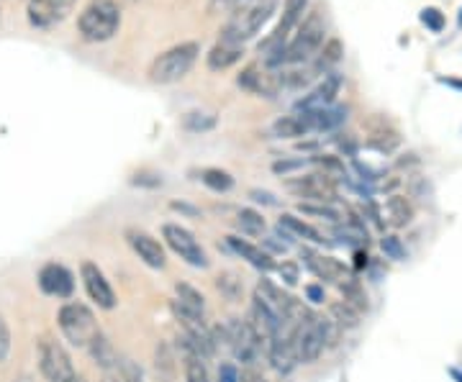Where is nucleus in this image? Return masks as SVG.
I'll use <instances>...</instances> for the list:
<instances>
[{"label":"nucleus","mask_w":462,"mask_h":382,"mask_svg":"<svg viewBox=\"0 0 462 382\" xmlns=\"http://www.w3.org/2000/svg\"><path fill=\"white\" fill-rule=\"evenodd\" d=\"M311 162L321 167V169H324V175H329L331 180H334V177H346L345 165H342V162H339L337 157H329V154H321V157H314Z\"/></svg>","instance_id":"nucleus-39"},{"label":"nucleus","mask_w":462,"mask_h":382,"mask_svg":"<svg viewBox=\"0 0 462 382\" xmlns=\"http://www.w3.org/2000/svg\"><path fill=\"white\" fill-rule=\"evenodd\" d=\"M306 167V159H278V162H273V172L275 175H282V177H288V175H293V172H300Z\"/></svg>","instance_id":"nucleus-43"},{"label":"nucleus","mask_w":462,"mask_h":382,"mask_svg":"<svg viewBox=\"0 0 462 382\" xmlns=\"http://www.w3.org/2000/svg\"><path fill=\"white\" fill-rule=\"evenodd\" d=\"M278 223H281L282 229H288V232L293 233L296 239H303V241H311V244H324L327 241L324 233L314 229L311 223H306L303 218L293 216V214H282Z\"/></svg>","instance_id":"nucleus-23"},{"label":"nucleus","mask_w":462,"mask_h":382,"mask_svg":"<svg viewBox=\"0 0 462 382\" xmlns=\"http://www.w3.org/2000/svg\"><path fill=\"white\" fill-rule=\"evenodd\" d=\"M306 8H309V0H285L282 5V18L278 23V29L264 39V44L260 51H264V65L267 67H281V57L285 44L291 41V33L298 32V26L303 23L306 16Z\"/></svg>","instance_id":"nucleus-6"},{"label":"nucleus","mask_w":462,"mask_h":382,"mask_svg":"<svg viewBox=\"0 0 462 382\" xmlns=\"http://www.w3.org/2000/svg\"><path fill=\"white\" fill-rule=\"evenodd\" d=\"M157 372H165L167 377L175 375V357H172V351L165 344L157 347Z\"/></svg>","instance_id":"nucleus-41"},{"label":"nucleus","mask_w":462,"mask_h":382,"mask_svg":"<svg viewBox=\"0 0 462 382\" xmlns=\"http://www.w3.org/2000/svg\"><path fill=\"white\" fill-rule=\"evenodd\" d=\"M285 187L293 196L306 198L309 203H334V200H339L337 185L324 172H311V175H303V177H293V180L285 183Z\"/></svg>","instance_id":"nucleus-9"},{"label":"nucleus","mask_w":462,"mask_h":382,"mask_svg":"<svg viewBox=\"0 0 462 382\" xmlns=\"http://www.w3.org/2000/svg\"><path fill=\"white\" fill-rule=\"evenodd\" d=\"M200 47L196 41H185L172 50L162 51L152 65H149V80L154 85H172L188 77V72L199 62Z\"/></svg>","instance_id":"nucleus-3"},{"label":"nucleus","mask_w":462,"mask_h":382,"mask_svg":"<svg viewBox=\"0 0 462 382\" xmlns=\"http://www.w3.org/2000/svg\"><path fill=\"white\" fill-rule=\"evenodd\" d=\"M242 382H267L263 377V372H257L254 367H245V372H242Z\"/></svg>","instance_id":"nucleus-50"},{"label":"nucleus","mask_w":462,"mask_h":382,"mask_svg":"<svg viewBox=\"0 0 462 382\" xmlns=\"http://www.w3.org/2000/svg\"><path fill=\"white\" fill-rule=\"evenodd\" d=\"M75 3L78 0H29V23L36 29H51L72 14Z\"/></svg>","instance_id":"nucleus-11"},{"label":"nucleus","mask_w":462,"mask_h":382,"mask_svg":"<svg viewBox=\"0 0 462 382\" xmlns=\"http://www.w3.org/2000/svg\"><path fill=\"white\" fill-rule=\"evenodd\" d=\"M278 275H281V280L285 285H298L300 267H298V262H282V265H278Z\"/></svg>","instance_id":"nucleus-44"},{"label":"nucleus","mask_w":462,"mask_h":382,"mask_svg":"<svg viewBox=\"0 0 462 382\" xmlns=\"http://www.w3.org/2000/svg\"><path fill=\"white\" fill-rule=\"evenodd\" d=\"M398 144H401V136L388 123H380L378 129H373L367 136V147L380 154H391L393 150H398Z\"/></svg>","instance_id":"nucleus-26"},{"label":"nucleus","mask_w":462,"mask_h":382,"mask_svg":"<svg viewBox=\"0 0 462 382\" xmlns=\"http://www.w3.org/2000/svg\"><path fill=\"white\" fill-rule=\"evenodd\" d=\"M298 211H300L303 216L324 218V221H331V223H339V221H342V211H337L331 203H300Z\"/></svg>","instance_id":"nucleus-34"},{"label":"nucleus","mask_w":462,"mask_h":382,"mask_svg":"<svg viewBox=\"0 0 462 382\" xmlns=\"http://www.w3.org/2000/svg\"><path fill=\"white\" fill-rule=\"evenodd\" d=\"M216 290L224 296L231 303H236V300H242V293H245V283H242V277L234 272V269H224V272H218L216 275Z\"/></svg>","instance_id":"nucleus-28"},{"label":"nucleus","mask_w":462,"mask_h":382,"mask_svg":"<svg viewBox=\"0 0 462 382\" xmlns=\"http://www.w3.org/2000/svg\"><path fill=\"white\" fill-rule=\"evenodd\" d=\"M329 318L331 321H337L345 332H349V329H357V326H360L363 311H357V308L349 305L346 300H334V303H329Z\"/></svg>","instance_id":"nucleus-27"},{"label":"nucleus","mask_w":462,"mask_h":382,"mask_svg":"<svg viewBox=\"0 0 462 382\" xmlns=\"http://www.w3.org/2000/svg\"><path fill=\"white\" fill-rule=\"evenodd\" d=\"M342 54H345V50H342V41H339V39H329V41L324 44V50L319 51V57H316L314 65H311L314 67L316 75H329V69L342 59Z\"/></svg>","instance_id":"nucleus-29"},{"label":"nucleus","mask_w":462,"mask_h":382,"mask_svg":"<svg viewBox=\"0 0 462 382\" xmlns=\"http://www.w3.org/2000/svg\"><path fill=\"white\" fill-rule=\"evenodd\" d=\"M126 241H129V247L134 250V254H136L144 265L152 267V269H165V247H162L152 233L142 232V229H129V232H126Z\"/></svg>","instance_id":"nucleus-13"},{"label":"nucleus","mask_w":462,"mask_h":382,"mask_svg":"<svg viewBox=\"0 0 462 382\" xmlns=\"http://www.w3.org/2000/svg\"><path fill=\"white\" fill-rule=\"evenodd\" d=\"M306 298L311 300V303H324V300H327V293H324L321 285H309V287H306Z\"/></svg>","instance_id":"nucleus-48"},{"label":"nucleus","mask_w":462,"mask_h":382,"mask_svg":"<svg viewBox=\"0 0 462 382\" xmlns=\"http://www.w3.org/2000/svg\"><path fill=\"white\" fill-rule=\"evenodd\" d=\"M306 116L311 121L314 132H334L346 121V108L331 105V108H324V111H316V114H306Z\"/></svg>","instance_id":"nucleus-24"},{"label":"nucleus","mask_w":462,"mask_h":382,"mask_svg":"<svg viewBox=\"0 0 462 382\" xmlns=\"http://www.w3.org/2000/svg\"><path fill=\"white\" fill-rule=\"evenodd\" d=\"M162 239H165L167 247L190 267L206 269V267L211 265V259H208L206 250L200 247L199 239L193 236V232H188L185 226H180V223H165L162 226Z\"/></svg>","instance_id":"nucleus-8"},{"label":"nucleus","mask_w":462,"mask_h":382,"mask_svg":"<svg viewBox=\"0 0 462 382\" xmlns=\"http://www.w3.org/2000/svg\"><path fill=\"white\" fill-rule=\"evenodd\" d=\"M226 244H229V250L234 251V254H239L242 259H247L254 269H263V272L278 269V265H275V259H273L270 251H264L263 247L249 244L247 239H242V236H226Z\"/></svg>","instance_id":"nucleus-17"},{"label":"nucleus","mask_w":462,"mask_h":382,"mask_svg":"<svg viewBox=\"0 0 462 382\" xmlns=\"http://www.w3.org/2000/svg\"><path fill=\"white\" fill-rule=\"evenodd\" d=\"M199 180L216 193H226L234 187V177L226 169H218V167H203L199 172Z\"/></svg>","instance_id":"nucleus-30"},{"label":"nucleus","mask_w":462,"mask_h":382,"mask_svg":"<svg viewBox=\"0 0 462 382\" xmlns=\"http://www.w3.org/2000/svg\"><path fill=\"white\" fill-rule=\"evenodd\" d=\"M380 250H383V254H385L388 259H396V262L406 259V250H403V244H401L398 236H383V239H380Z\"/></svg>","instance_id":"nucleus-40"},{"label":"nucleus","mask_w":462,"mask_h":382,"mask_svg":"<svg viewBox=\"0 0 462 382\" xmlns=\"http://www.w3.org/2000/svg\"><path fill=\"white\" fill-rule=\"evenodd\" d=\"M242 54H245V47H239V44L216 41V47L206 57V65H208V69H214V72H224V69L236 65L242 59Z\"/></svg>","instance_id":"nucleus-19"},{"label":"nucleus","mask_w":462,"mask_h":382,"mask_svg":"<svg viewBox=\"0 0 462 382\" xmlns=\"http://www.w3.org/2000/svg\"><path fill=\"white\" fill-rule=\"evenodd\" d=\"M316 323H319V329H321V336H324V344H327V350H334L337 344H339V339H342V326L337 323V321H331L329 316H316Z\"/></svg>","instance_id":"nucleus-37"},{"label":"nucleus","mask_w":462,"mask_h":382,"mask_svg":"<svg viewBox=\"0 0 462 382\" xmlns=\"http://www.w3.org/2000/svg\"><path fill=\"white\" fill-rule=\"evenodd\" d=\"M118 26H121V11L114 0H90L78 18V32L90 44L114 39Z\"/></svg>","instance_id":"nucleus-2"},{"label":"nucleus","mask_w":462,"mask_h":382,"mask_svg":"<svg viewBox=\"0 0 462 382\" xmlns=\"http://www.w3.org/2000/svg\"><path fill=\"white\" fill-rule=\"evenodd\" d=\"M355 259H357V262H355L357 269H360V267H367V254H365V251H357V254H355Z\"/></svg>","instance_id":"nucleus-51"},{"label":"nucleus","mask_w":462,"mask_h":382,"mask_svg":"<svg viewBox=\"0 0 462 382\" xmlns=\"http://www.w3.org/2000/svg\"><path fill=\"white\" fill-rule=\"evenodd\" d=\"M236 226H239V232L247 233V236H263L264 229H267V221L263 218V214H257L252 208H242L239 216H236Z\"/></svg>","instance_id":"nucleus-31"},{"label":"nucleus","mask_w":462,"mask_h":382,"mask_svg":"<svg viewBox=\"0 0 462 382\" xmlns=\"http://www.w3.org/2000/svg\"><path fill=\"white\" fill-rule=\"evenodd\" d=\"M116 375L121 382H147L144 380V369L139 367V362L126 359V357H121V362L116 367Z\"/></svg>","instance_id":"nucleus-38"},{"label":"nucleus","mask_w":462,"mask_h":382,"mask_svg":"<svg viewBox=\"0 0 462 382\" xmlns=\"http://www.w3.org/2000/svg\"><path fill=\"white\" fill-rule=\"evenodd\" d=\"M267 362H270V367L278 372V375H291L293 369H296L300 362H298L296 357V350H293V344L285 339V336H281V339H273L270 344H267Z\"/></svg>","instance_id":"nucleus-18"},{"label":"nucleus","mask_w":462,"mask_h":382,"mask_svg":"<svg viewBox=\"0 0 462 382\" xmlns=\"http://www.w3.org/2000/svg\"><path fill=\"white\" fill-rule=\"evenodd\" d=\"M182 129L193 133H203L216 129V116L214 114H200V111H190L182 116Z\"/></svg>","instance_id":"nucleus-35"},{"label":"nucleus","mask_w":462,"mask_h":382,"mask_svg":"<svg viewBox=\"0 0 462 382\" xmlns=\"http://www.w3.org/2000/svg\"><path fill=\"white\" fill-rule=\"evenodd\" d=\"M275 5H278V0H267V3H257V5H249V8L231 11L229 21L221 29L218 41H229V44L245 47L249 39L260 32L264 23L270 21V16L275 14Z\"/></svg>","instance_id":"nucleus-5"},{"label":"nucleus","mask_w":462,"mask_h":382,"mask_svg":"<svg viewBox=\"0 0 462 382\" xmlns=\"http://www.w3.org/2000/svg\"><path fill=\"white\" fill-rule=\"evenodd\" d=\"M11 347H14V341H11V329H8L5 318L0 316V362H5V359L11 357Z\"/></svg>","instance_id":"nucleus-45"},{"label":"nucleus","mask_w":462,"mask_h":382,"mask_svg":"<svg viewBox=\"0 0 462 382\" xmlns=\"http://www.w3.org/2000/svg\"><path fill=\"white\" fill-rule=\"evenodd\" d=\"M311 132H314L311 121L300 111H293L291 116H282L273 123V136H278V139H298V136H306Z\"/></svg>","instance_id":"nucleus-21"},{"label":"nucleus","mask_w":462,"mask_h":382,"mask_svg":"<svg viewBox=\"0 0 462 382\" xmlns=\"http://www.w3.org/2000/svg\"><path fill=\"white\" fill-rule=\"evenodd\" d=\"M421 23H424L430 32L439 33L445 29V16H442L437 8H424V11H421Z\"/></svg>","instance_id":"nucleus-42"},{"label":"nucleus","mask_w":462,"mask_h":382,"mask_svg":"<svg viewBox=\"0 0 462 382\" xmlns=\"http://www.w3.org/2000/svg\"><path fill=\"white\" fill-rule=\"evenodd\" d=\"M57 326L67 341L78 350H88L100 336L96 314L85 303H65L57 314Z\"/></svg>","instance_id":"nucleus-4"},{"label":"nucleus","mask_w":462,"mask_h":382,"mask_svg":"<svg viewBox=\"0 0 462 382\" xmlns=\"http://www.w3.org/2000/svg\"><path fill=\"white\" fill-rule=\"evenodd\" d=\"M36 359H39V369H42V375H44L47 382L80 380L78 377V369L72 365V359H69L65 347L60 341L50 339V336L39 339V344H36Z\"/></svg>","instance_id":"nucleus-7"},{"label":"nucleus","mask_w":462,"mask_h":382,"mask_svg":"<svg viewBox=\"0 0 462 382\" xmlns=\"http://www.w3.org/2000/svg\"><path fill=\"white\" fill-rule=\"evenodd\" d=\"M254 300H260L263 305H267V308H273L275 314H285V308H288V303H291V296L282 290L281 285H275L273 280H267V277H263L260 283H257V287H254Z\"/></svg>","instance_id":"nucleus-20"},{"label":"nucleus","mask_w":462,"mask_h":382,"mask_svg":"<svg viewBox=\"0 0 462 382\" xmlns=\"http://www.w3.org/2000/svg\"><path fill=\"white\" fill-rule=\"evenodd\" d=\"M300 257H306V267L324 283L339 285L346 277L345 265L339 259H334V257H324V254H316L311 250H300Z\"/></svg>","instance_id":"nucleus-16"},{"label":"nucleus","mask_w":462,"mask_h":382,"mask_svg":"<svg viewBox=\"0 0 462 382\" xmlns=\"http://www.w3.org/2000/svg\"><path fill=\"white\" fill-rule=\"evenodd\" d=\"M249 198L254 200V203H263V205H278V198L273 193H267V190H252Z\"/></svg>","instance_id":"nucleus-47"},{"label":"nucleus","mask_w":462,"mask_h":382,"mask_svg":"<svg viewBox=\"0 0 462 382\" xmlns=\"http://www.w3.org/2000/svg\"><path fill=\"white\" fill-rule=\"evenodd\" d=\"M185 382H211L203 357H193V354L185 357Z\"/></svg>","instance_id":"nucleus-36"},{"label":"nucleus","mask_w":462,"mask_h":382,"mask_svg":"<svg viewBox=\"0 0 462 382\" xmlns=\"http://www.w3.org/2000/svg\"><path fill=\"white\" fill-rule=\"evenodd\" d=\"M339 290H342V300H346L349 305H355L357 311H365L367 308V296H365L363 285L357 283L355 277H345L339 283Z\"/></svg>","instance_id":"nucleus-33"},{"label":"nucleus","mask_w":462,"mask_h":382,"mask_svg":"<svg viewBox=\"0 0 462 382\" xmlns=\"http://www.w3.org/2000/svg\"><path fill=\"white\" fill-rule=\"evenodd\" d=\"M339 87H342V77L339 75H334V72L324 75V80L316 85L309 96H303V98L298 100L296 111H300V114H316V111L331 108L337 96H339Z\"/></svg>","instance_id":"nucleus-12"},{"label":"nucleus","mask_w":462,"mask_h":382,"mask_svg":"<svg viewBox=\"0 0 462 382\" xmlns=\"http://www.w3.org/2000/svg\"><path fill=\"white\" fill-rule=\"evenodd\" d=\"M218 382H242V375H239L234 362H224L218 367Z\"/></svg>","instance_id":"nucleus-46"},{"label":"nucleus","mask_w":462,"mask_h":382,"mask_svg":"<svg viewBox=\"0 0 462 382\" xmlns=\"http://www.w3.org/2000/svg\"><path fill=\"white\" fill-rule=\"evenodd\" d=\"M324 21L319 14H309L303 18V23L298 26V32L291 36V41L285 44L281 57V67L309 65L311 59L319 57V51L324 50Z\"/></svg>","instance_id":"nucleus-1"},{"label":"nucleus","mask_w":462,"mask_h":382,"mask_svg":"<svg viewBox=\"0 0 462 382\" xmlns=\"http://www.w3.org/2000/svg\"><path fill=\"white\" fill-rule=\"evenodd\" d=\"M221 3H231V0H221Z\"/></svg>","instance_id":"nucleus-54"},{"label":"nucleus","mask_w":462,"mask_h":382,"mask_svg":"<svg viewBox=\"0 0 462 382\" xmlns=\"http://www.w3.org/2000/svg\"><path fill=\"white\" fill-rule=\"evenodd\" d=\"M100 382H121V380H118V375H111V372H108V375H106Z\"/></svg>","instance_id":"nucleus-52"},{"label":"nucleus","mask_w":462,"mask_h":382,"mask_svg":"<svg viewBox=\"0 0 462 382\" xmlns=\"http://www.w3.org/2000/svg\"><path fill=\"white\" fill-rule=\"evenodd\" d=\"M449 375H452V377H457V382H462V375L457 372V369H449Z\"/></svg>","instance_id":"nucleus-53"},{"label":"nucleus","mask_w":462,"mask_h":382,"mask_svg":"<svg viewBox=\"0 0 462 382\" xmlns=\"http://www.w3.org/2000/svg\"><path fill=\"white\" fill-rule=\"evenodd\" d=\"M385 216L393 229H403L413 221V205L403 196H391L385 200Z\"/></svg>","instance_id":"nucleus-25"},{"label":"nucleus","mask_w":462,"mask_h":382,"mask_svg":"<svg viewBox=\"0 0 462 382\" xmlns=\"http://www.w3.org/2000/svg\"><path fill=\"white\" fill-rule=\"evenodd\" d=\"M175 296H178L182 305H188V308H193V311L206 316V296L200 293L199 287H193L190 283H175Z\"/></svg>","instance_id":"nucleus-32"},{"label":"nucleus","mask_w":462,"mask_h":382,"mask_svg":"<svg viewBox=\"0 0 462 382\" xmlns=\"http://www.w3.org/2000/svg\"><path fill=\"white\" fill-rule=\"evenodd\" d=\"M88 354H90V359L96 362V367H100L103 372H116V367L121 362V357H118V351L116 347L100 333L98 339L88 347Z\"/></svg>","instance_id":"nucleus-22"},{"label":"nucleus","mask_w":462,"mask_h":382,"mask_svg":"<svg viewBox=\"0 0 462 382\" xmlns=\"http://www.w3.org/2000/svg\"><path fill=\"white\" fill-rule=\"evenodd\" d=\"M236 85L242 90H247L252 96H260V98H275L281 93L282 87L278 83V75L275 72H267L263 67L252 65L247 67L239 77H236Z\"/></svg>","instance_id":"nucleus-15"},{"label":"nucleus","mask_w":462,"mask_h":382,"mask_svg":"<svg viewBox=\"0 0 462 382\" xmlns=\"http://www.w3.org/2000/svg\"><path fill=\"white\" fill-rule=\"evenodd\" d=\"M39 287L51 298H72L75 293V275L60 262H50L39 269Z\"/></svg>","instance_id":"nucleus-14"},{"label":"nucleus","mask_w":462,"mask_h":382,"mask_svg":"<svg viewBox=\"0 0 462 382\" xmlns=\"http://www.w3.org/2000/svg\"><path fill=\"white\" fill-rule=\"evenodd\" d=\"M170 208H172V211H180V214H185V216H199L200 211L199 208H193V205H188V203H178V200H172V203H170Z\"/></svg>","instance_id":"nucleus-49"},{"label":"nucleus","mask_w":462,"mask_h":382,"mask_svg":"<svg viewBox=\"0 0 462 382\" xmlns=\"http://www.w3.org/2000/svg\"><path fill=\"white\" fill-rule=\"evenodd\" d=\"M80 280H83L85 293H88V298L93 300L98 308L103 311H111L116 308V293L111 283L106 280V275H103V269H100L96 262H83L80 265Z\"/></svg>","instance_id":"nucleus-10"}]
</instances>
